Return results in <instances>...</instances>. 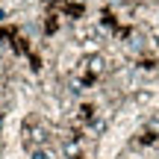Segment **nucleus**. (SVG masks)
Listing matches in <instances>:
<instances>
[{"label": "nucleus", "mask_w": 159, "mask_h": 159, "mask_svg": "<svg viewBox=\"0 0 159 159\" xmlns=\"http://www.w3.org/2000/svg\"><path fill=\"white\" fill-rule=\"evenodd\" d=\"M62 153L68 156V159H77V156H80V142H77L74 136H71V139H65V142H62Z\"/></svg>", "instance_id": "nucleus-3"}, {"label": "nucleus", "mask_w": 159, "mask_h": 159, "mask_svg": "<svg viewBox=\"0 0 159 159\" xmlns=\"http://www.w3.org/2000/svg\"><path fill=\"white\" fill-rule=\"evenodd\" d=\"M21 142H24V148H27L30 153L39 150V148H47V142H50V130H47V124L39 121V118H30L27 124H24V130H21Z\"/></svg>", "instance_id": "nucleus-1"}, {"label": "nucleus", "mask_w": 159, "mask_h": 159, "mask_svg": "<svg viewBox=\"0 0 159 159\" xmlns=\"http://www.w3.org/2000/svg\"><path fill=\"white\" fill-rule=\"evenodd\" d=\"M80 65H85V68H89V74H94V77L106 71V59H103L100 53H91V56H85Z\"/></svg>", "instance_id": "nucleus-2"}, {"label": "nucleus", "mask_w": 159, "mask_h": 159, "mask_svg": "<svg viewBox=\"0 0 159 159\" xmlns=\"http://www.w3.org/2000/svg\"><path fill=\"white\" fill-rule=\"evenodd\" d=\"M30 159H56V156H53V150L39 148V150H33V153H30Z\"/></svg>", "instance_id": "nucleus-4"}]
</instances>
